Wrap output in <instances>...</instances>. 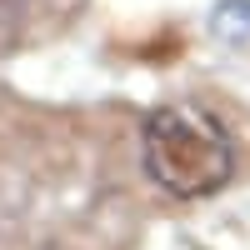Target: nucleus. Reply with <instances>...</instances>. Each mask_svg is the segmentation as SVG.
Masks as SVG:
<instances>
[{"mask_svg":"<svg viewBox=\"0 0 250 250\" xmlns=\"http://www.w3.org/2000/svg\"><path fill=\"white\" fill-rule=\"evenodd\" d=\"M140 165L170 200H205L235 175V145L200 105H155L140 125Z\"/></svg>","mask_w":250,"mask_h":250,"instance_id":"f257e3e1","label":"nucleus"},{"mask_svg":"<svg viewBox=\"0 0 250 250\" xmlns=\"http://www.w3.org/2000/svg\"><path fill=\"white\" fill-rule=\"evenodd\" d=\"M210 35L215 40H245L250 35V0H220L210 15Z\"/></svg>","mask_w":250,"mask_h":250,"instance_id":"f03ea898","label":"nucleus"}]
</instances>
